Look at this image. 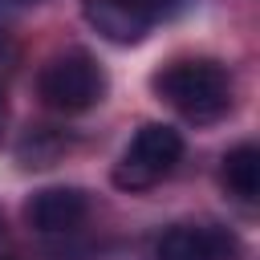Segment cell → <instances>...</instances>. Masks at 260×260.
Here are the masks:
<instances>
[{"instance_id":"1","label":"cell","mask_w":260,"mask_h":260,"mask_svg":"<svg viewBox=\"0 0 260 260\" xmlns=\"http://www.w3.org/2000/svg\"><path fill=\"white\" fill-rule=\"evenodd\" d=\"M154 93L175 106L187 122H219L232 102H236V81H232V69L223 61H211V57H187V61H171L162 65L154 77H150Z\"/></svg>"},{"instance_id":"2","label":"cell","mask_w":260,"mask_h":260,"mask_svg":"<svg viewBox=\"0 0 260 260\" xmlns=\"http://www.w3.org/2000/svg\"><path fill=\"white\" fill-rule=\"evenodd\" d=\"M110 89V77L102 69V61L85 49H65L57 57H49L37 73V93L49 110L61 114H85L93 110Z\"/></svg>"},{"instance_id":"3","label":"cell","mask_w":260,"mask_h":260,"mask_svg":"<svg viewBox=\"0 0 260 260\" xmlns=\"http://www.w3.org/2000/svg\"><path fill=\"white\" fill-rule=\"evenodd\" d=\"M183 158V134L167 122H146L126 142L122 158L114 162V187L118 191H146L162 183Z\"/></svg>"},{"instance_id":"4","label":"cell","mask_w":260,"mask_h":260,"mask_svg":"<svg viewBox=\"0 0 260 260\" xmlns=\"http://www.w3.org/2000/svg\"><path fill=\"white\" fill-rule=\"evenodd\" d=\"M240 240L223 223H175L154 240V260H236Z\"/></svg>"},{"instance_id":"5","label":"cell","mask_w":260,"mask_h":260,"mask_svg":"<svg viewBox=\"0 0 260 260\" xmlns=\"http://www.w3.org/2000/svg\"><path fill=\"white\" fill-rule=\"evenodd\" d=\"M89 219V195L81 187H41L24 203V223L41 236H73Z\"/></svg>"},{"instance_id":"6","label":"cell","mask_w":260,"mask_h":260,"mask_svg":"<svg viewBox=\"0 0 260 260\" xmlns=\"http://www.w3.org/2000/svg\"><path fill=\"white\" fill-rule=\"evenodd\" d=\"M81 16L110 45H142L154 28L146 0H81Z\"/></svg>"},{"instance_id":"7","label":"cell","mask_w":260,"mask_h":260,"mask_svg":"<svg viewBox=\"0 0 260 260\" xmlns=\"http://www.w3.org/2000/svg\"><path fill=\"white\" fill-rule=\"evenodd\" d=\"M219 179L240 203H256L260 199V150H256V142L232 146L219 162Z\"/></svg>"},{"instance_id":"8","label":"cell","mask_w":260,"mask_h":260,"mask_svg":"<svg viewBox=\"0 0 260 260\" xmlns=\"http://www.w3.org/2000/svg\"><path fill=\"white\" fill-rule=\"evenodd\" d=\"M69 150V138L53 126H32L20 142H16V158L20 167H53L61 154Z\"/></svg>"},{"instance_id":"9","label":"cell","mask_w":260,"mask_h":260,"mask_svg":"<svg viewBox=\"0 0 260 260\" xmlns=\"http://www.w3.org/2000/svg\"><path fill=\"white\" fill-rule=\"evenodd\" d=\"M183 4H187V0H146V8L154 12V20H158V16H171V12H179Z\"/></svg>"},{"instance_id":"10","label":"cell","mask_w":260,"mask_h":260,"mask_svg":"<svg viewBox=\"0 0 260 260\" xmlns=\"http://www.w3.org/2000/svg\"><path fill=\"white\" fill-rule=\"evenodd\" d=\"M0 138H4V89H0Z\"/></svg>"},{"instance_id":"11","label":"cell","mask_w":260,"mask_h":260,"mask_svg":"<svg viewBox=\"0 0 260 260\" xmlns=\"http://www.w3.org/2000/svg\"><path fill=\"white\" fill-rule=\"evenodd\" d=\"M8 232V219H4V207H0V236Z\"/></svg>"},{"instance_id":"12","label":"cell","mask_w":260,"mask_h":260,"mask_svg":"<svg viewBox=\"0 0 260 260\" xmlns=\"http://www.w3.org/2000/svg\"><path fill=\"white\" fill-rule=\"evenodd\" d=\"M12 4H37V0H12Z\"/></svg>"},{"instance_id":"13","label":"cell","mask_w":260,"mask_h":260,"mask_svg":"<svg viewBox=\"0 0 260 260\" xmlns=\"http://www.w3.org/2000/svg\"><path fill=\"white\" fill-rule=\"evenodd\" d=\"M0 260H16V256H0Z\"/></svg>"}]
</instances>
